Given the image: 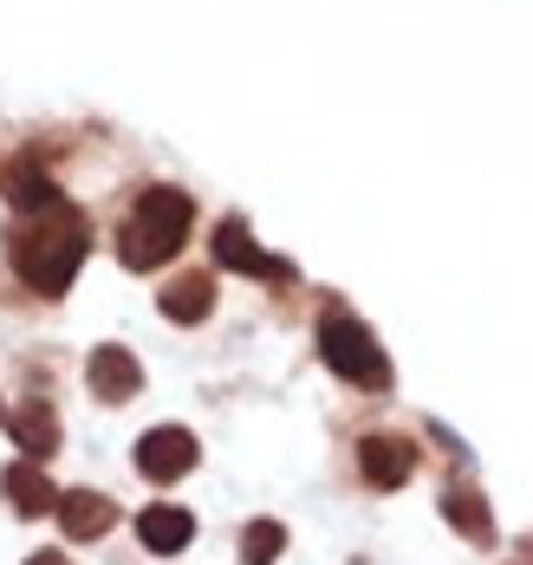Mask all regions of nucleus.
Returning <instances> with one entry per match:
<instances>
[{"mask_svg":"<svg viewBox=\"0 0 533 565\" xmlns=\"http://www.w3.org/2000/svg\"><path fill=\"white\" fill-rule=\"evenodd\" d=\"M443 513L469 533L475 546H488V540H494V513H488V501H481V488H475V481H449V488H443Z\"/></svg>","mask_w":533,"mask_h":565,"instance_id":"nucleus-11","label":"nucleus"},{"mask_svg":"<svg viewBox=\"0 0 533 565\" xmlns=\"http://www.w3.org/2000/svg\"><path fill=\"white\" fill-rule=\"evenodd\" d=\"M137 540H143L150 553H163V559H170V553H182V546L195 540V520H189L182 508H143V513H137Z\"/></svg>","mask_w":533,"mask_h":565,"instance_id":"nucleus-9","label":"nucleus"},{"mask_svg":"<svg viewBox=\"0 0 533 565\" xmlns=\"http://www.w3.org/2000/svg\"><path fill=\"white\" fill-rule=\"evenodd\" d=\"M358 468H364V481H371V488H404V481H411V468H416L411 436H391V429L364 436V443H358Z\"/></svg>","mask_w":533,"mask_h":565,"instance_id":"nucleus-5","label":"nucleus"},{"mask_svg":"<svg viewBox=\"0 0 533 565\" xmlns=\"http://www.w3.org/2000/svg\"><path fill=\"white\" fill-rule=\"evenodd\" d=\"M85 377H92V396H98V403H130L137 384H143V371H137V358H130L124 344H98L92 364H85Z\"/></svg>","mask_w":533,"mask_h":565,"instance_id":"nucleus-7","label":"nucleus"},{"mask_svg":"<svg viewBox=\"0 0 533 565\" xmlns=\"http://www.w3.org/2000/svg\"><path fill=\"white\" fill-rule=\"evenodd\" d=\"M215 312V280L209 274H182V280L163 286V319H177V326H202Z\"/></svg>","mask_w":533,"mask_h":565,"instance_id":"nucleus-10","label":"nucleus"},{"mask_svg":"<svg viewBox=\"0 0 533 565\" xmlns=\"http://www.w3.org/2000/svg\"><path fill=\"white\" fill-rule=\"evenodd\" d=\"M319 351H326V364L358 384V391H391V358H384V344L371 339V326H358L352 312H326L319 319Z\"/></svg>","mask_w":533,"mask_h":565,"instance_id":"nucleus-3","label":"nucleus"},{"mask_svg":"<svg viewBox=\"0 0 533 565\" xmlns=\"http://www.w3.org/2000/svg\"><path fill=\"white\" fill-rule=\"evenodd\" d=\"M0 481H7V501L26 513V520H33V513H53V508H60V494H53V481L40 475V461H13Z\"/></svg>","mask_w":533,"mask_h":565,"instance_id":"nucleus-12","label":"nucleus"},{"mask_svg":"<svg viewBox=\"0 0 533 565\" xmlns=\"http://www.w3.org/2000/svg\"><path fill=\"white\" fill-rule=\"evenodd\" d=\"M280 553H287V526H280V520H254V526L241 533V559L247 565H274Z\"/></svg>","mask_w":533,"mask_h":565,"instance_id":"nucleus-14","label":"nucleus"},{"mask_svg":"<svg viewBox=\"0 0 533 565\" xmlns=\"http://www.w3.org/2000/svg\"><path fill=\"white\" fill-rule=\"evenodd\" d=\"M7 247H13L20 280L33 286V292H46V299H60L65 286H72V274L85 267L92 227H85V215H78V209L53 202V209H33L26 222H13Z\"/></svg>","mask_w":533,"mask_h":565,"instance_id":"nucleus-1","label":"nucleus"},{"mask_svg":"<svg viewBox=\"0 0 533 565\" xmlns=\"http://www.w3.org/2000/svg\"><path fill=\"white\" fill-rule=\"evenodd\" d=\"M26 565H65V553H33Z\"/></svg>","mask_w":533,"mask_h":565,"instance_id":"nucleus-15","label":"nucleus"},{"mask_svg":"<svg viewBox=\"0 0 533 565\" xmlns=\"http://www.w3.org/2000/svg\"><path fill=\"white\" fill-rule=\"evenodd\" d=\"M60 520L72 540H105L111 526H118V508L105 501V494H92V488H78V494H60Z\"/></svg>","mask_w":533,"mask_h":565,"instance_id":"nucleus-8","label":"nucleus"},{"mask_svg":"<svg viewBox=\"0 0 533 565\" xmlns=\"http://www.w3.org/2000/svg\"><path fill=\"white\" fill-rule=\"evenodd\" d=\"M189 222H195V202L182 195V189H143L137 195V209H130V222L118 234V260L130 274H150V267H163V260H177L182 241H189Z\"/></svg>","mask_w":533,"mask_h":565,"instance_id":"nucleus-2","label":"nucleus"},{"mask_svg":"<svg viewBox=\"0 0 533 565\" xmlns=\"http://www.w3.org/2000/svg\"><path fill=\"white\" fill-rule=\"evenodd\" d=\"M215 260H222V267H235V274H254V280H287V274H294L287 260L260 254V241L247 234V222H222V227H215Z\"/></svg>","mask_w":533,"mask_h":565,"instance_id":"nucleus-6","label":"nucleus"},{"mask_svg":"<svg viewBox=\"0 0 533 565\" xmlns=\"http://www.w3.org/2000/svg\"><path fill=\"white\" fill-rule=\"evenodd\" d=\"M13 443L26 449V461H46V455L60 449V423H53V409H46V403H20V409H13Z\"/></svg>","mask_w":533,"mask_h":565,"instance_id":"nucleus-13","label":"nucleus"},{"mask_svg":"<svg viewBox=\"0 0 533 565\" xmlns=\"http://www.w3.org/2000/svg\"><path fill=\"white\" fill-rule=\"evenodd\" d=\"M195 436L177 429V423H163V429H150L143 443H137V468H143V481H182L189 468H195Z\"/></svg>","mask_w":533,"mask_h":565,"instance_id":"nucleus-4","label":"nucleus"}]
</instances>
